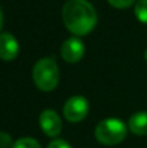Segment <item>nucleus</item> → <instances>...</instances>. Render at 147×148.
I'll list each match as a JSON object with an SVG mask.
<instances>
[{"instance_id": "obj_11", "label": "nucleus", "mask_w": 147, "mask_h": 148, "mask_svg": "<svg viewBox=\"0 0 147 148\" xmlns=\"http://www.w3.org/2000/svg\"><path fill=\"white\" fill-rule=\"evenodd\" d=\"M12 144V136L5 131H0V148H10Z\"/></svg>"}, {"instance_id": "obj_12", "label": "nucleus", "mask_w": 147, "mask_h": 148, "mask_svg": "<svg viewBox=\"0 0 147 148\" xmlns=\"http://www.w3.org/2000/svg\"><path fill=\"white\" fill-rule=\"evenodd\" d=\"M135 0H108V3L115 8H119V9H122V8H128L130 5L134 4Z\"/></svg>"}, {"instance_id": "obj_10", "label": "nucleus", "mask_w": 147, "mask_h": 148, "mask_svg": "<svg viewBox=\"0 0 147 148\" xmlns=\"http://www.w3.org/2000/svg\"><path fill=\"white\" fill-rule=\"evenodd\" d=\"M10 148H41V144L33 138H21L16 140Z\"/></svg>"}, {"instance_id": "obj_6", "label": "nucleus", "mask_w": 147, "mask_h": 148, "mask_svg": "<svg viewBox=\"0 0 147 148\" xmlns=\"http://www.w3.org/2000/svg\"><path fill=\"white\" fill-rule=\"evenodd\" d=\"M60 52H61V57L67 62H69V64H76V62H78L83 57L85 46H83L82 40H81L80 38L72 36V38L67 39V40L63 43Z\"/></svg>"}, {"instance_id": "obj_14", "label": "nucleus", "mask_w": 147, "mask_h": 148, "mask_svg": "<svg viewBox=\"0 0 147 148\" xmlns=\"http://www.w3.org/2000/svg\"><path fill=\"white\" fill-rule=\"evenodd\" d=\"M1 26H3V12L0 9V30H1Z\"/></svg>"}, {"instance_id": "obj_9", "label": "nucleus", "mask_w": 147, "mask_h": 148, "mask_svg": "<svg viewBox=\"0 0 147 148\" xmlns=\"http://www.w3.org/2000/svg\"><path fill=\"white\" fill-rule=\"evenodd\" d=\"M134 14L142 23H147V0H139L135 3Z\"/></svg>"}, {"instance_id": "obj_2", "label": "nucleus", "mask_w": 147, "mask_h": 148, "mask_svg": "<svg viewBox=\"0 0 147 148\" xmlns=\"http://www.w3.org/2000/svg\"><path fill=\"white\" fill-rule=\"evenodd\" d=\"M33 79L35 86L44 92L56 88L60 81V70L56 61L51 57L38 60L33 68Z\"/></svg>"}, {"instance_id": "obj_3", "label": "nucleus", "mask_w": 147, "mask_h": 148, "mask_svg": "<svg viewBox=\"0 0 147 148\" xmlns=\"http://www.w3.org/2000/svg\"><path fill=\"white\" fill-rule=\"evenodd\" d=\"M126 136V126L119 118H107L96 125L95 138L104 146H116Z\"/></svg>"}, {"instance_id": "obj_7", "label": "nucleus", "mask_w": 147, "mask_h": 148, "mask_svg": "<svg viewBox=\"0 0 147 148\" xmlns=\"http://www.w3.org/2000/svg\"><path fill=\"white\" fill-rule=\"evenodd\" d=\"M18 51H20L18 42L12 34H0V59L4 61H10L17 57Z\"/></svg>"}, {"instance_id": "obj_13", "label": "nucleus", "mask_w": 147, "mask_h": 148, "mask_svg": "<svg viewBox=\"0 0 147 148\" xmlns=\"http://www.w3.org/2000/svg\"><path fill=\"white\" fill-rule=\"evenodd\" d=\"M47 148H72V147L69 146V143H67V142L63 140V139H55V140H52L51 143L48 144Z\"/></svg>"}, {"instance_id": "obj_8", "label": "nucleus", "mask_w": 147, "mask_h": 148, "mask_svg": "<svg viewBox=\"0 0 147 148\" xmlns=\"http://www.w3.org/2000/svg\"><path fill=\"white\" fill-rule=\"evenodd\" d=\"M129 129L135 135H147V112H138L130 117Z\"/></svg>"}, {"instance_id": "obj_1", "label": "nucleus", "mask_w": 147, "mask_h": 148, "mask_svg": "<svg viewBox=\"0 0 147 148\" xmlns=\"http://www.w3.org/2000/svg\"><path fill=\"white\" fill-rule=\"evenodd\" d=\"M67 29L77 36L91 33L96 25V12L87 0H68L61 10Z\"/></svg>"}, {"instance_id": "obj_5", "label": "nucleus", "mask_w": 147, "mask_h": 148, "mask_svg": "<svg viewBox=\"0 0 147 148\" xmlns=\"http://www.w3.org/2000/svg\"><path fill=\"white\" fill-rule=\"evenodd\" d=\"M39 126L43 130V133L49 138L60 135L63 130V122L60 116L55 110L46 109L39 116Z\"/></svg>"}, {"instance_id": "obj_4", "label": "nucleus", "mask_w": 147, "mask_h": 148, "mask_svg": "<svg viewBox=\"0 0 147 148\" xmlns=\"http://www.w3.org/2000/svg\"><path fill=\"white\" fill-rule=\"evenodd\" d=\"M89 113V101L86 97L76 95L67 100L63 108V114L69 122H80Z\"/></svg>"}, {"instance_id": "obj_15", "label": "nucleus", "mask_w": 147, "mask_h": 148, "mask_svg": "<svg viewBox=\"0 0 147 148\" xmlns=\"http://www.w3.org/2000/svg\"><path fill=\"white\" fill-rule=\"evenodd\" d=\"M145 59H146V61H147V49L145 51Z\"/></svg>"}]
</instances>
